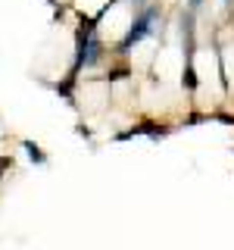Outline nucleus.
Instances as JSON below:
<instances>
[{"instance_id": "1", "label": "nucleus", "mask_w": 234, "mask_h": 250, "mask_svg": "<svg viewBox=\"0 0 234 250\" xmlns=\"http://www.w3.org/2000/svg\"><path fill=\"white\" fill-rule=\"evenodd\" d=\"M156 19H159V10H156V6H150V3H147V6H140V16L135 19V25H131V31L122 38V50H131L135 44H140V41H144V38L153 31Z\"/></svg>"}, {"instance_id": "2", "label": "nucleus", "mask_w": 234, "mask_h": 250, "mask_svg": "<svg viewBox=\"0 0 234 250\" xmlns=\"http://www.w3.org/2000/svg\"><path fill=\"white\" fill-rule=\"evenodd\" d=\"M100 41H97V35L88 28L84 31V41H81V47H78V66H94V62L100 60Z\"/></svg>"}, {"instance_id": "3", "label": "nucleus", "mask_w": 234, "mask_h": 250, "mask_svg": "<svg viewBox=\"0 0 234 250\" xmlns=\"http://www.w3.org/2000/svg\"><path fill=\"white\" fill-rule=\"evenodd\" d=\"M25 150H28V156H31V160H35V163H44V153L38 150V147L31 144V141H25Z\"/></svg>"}, {"instance_id": "4", "label": "nucleus", "mask_w": 234, "mask_h": 250, "mask_svg": "<svg viewBox=\"0 0 234 250\" xmlns=\"http://www.w3.org/2000/svg\"><path fill=\"white\" fill-rule=\"evenodd\" d=\"M131 3H135V6H147V3H150V0H131Z\"/></svg>"}]
</instances>
